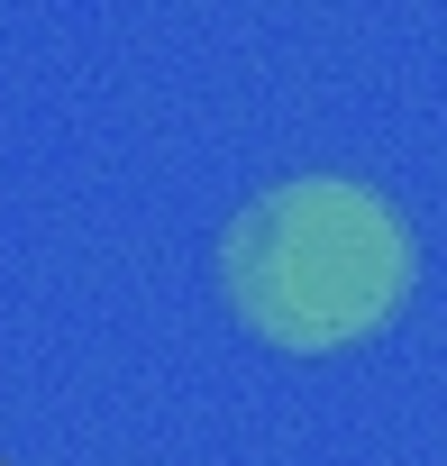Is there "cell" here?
Segmentation results:
<instances>
[{
    "instance_id": "6da1fadb",
    "label": "cell",
    "mask_w": 447,
    "mask_h": 466,
    "mask_svg": "<svg viewBox=\"0 0 447 466\" xmlns=\"http://www.w3.org/2000/svg\"><path fill=\"white\" fill-rule=\"evenodd\" d=\"M411 284H420L411 219L356 174L265 183L219 228V293H229V311L265 348H293V357H329V348L392 329Z\"/></svg>"
}]
</instances>
